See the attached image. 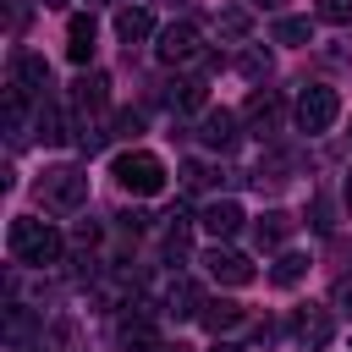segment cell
<instances>
[{
  "label": "cell",
  "mask_w": 352,
  "mask_h": 352,
  "mask_svg": "<svg viewBox=\"0 0 352 352\" xmlns=\"http://www.w3.org/2000/svg\"><path fill=\"white\" fill-rule=\"evenodd\" d=\"M66 60H77V66L94 60V16H72L66 22Z\"/></svg>",
  "instance_id": "cell-14"
},
{
  "label": "cell",
  "mask_w": 352,
  "mask_h": 352,
  "mask_svg": "<svg viewBox=\"0 0 352 352\" xmlns=\"http://www.w3.org/2000/svg\"><path fill=\"white\" fill-rule=\"evenodd\" d=\"M11 82H16L22 94H44V88H50V66H44V55H16Z\"/></svg>",
  "instance_id": "cell-15"
},
{
  "label": "cell",
  "mask_w": 352,
  "mask_h": 352,
  "mask_svg": "<svg viewBox=\"0 0 352 352\" xmlns=\"http://www.w3.org/2000/svg\"><path fill=\"white\" fill-rule=\"evenodd\" d=\"M110 176H116L132 198H154V192L165 187V160H160V154H148V148H126V154H116Z\"/></svg>",
  "instance_id": "cell-2"
},
{
  "label": "cell",
  "mask_w": 352,
  "mask_h": 352,
  "mask_svg": "<svg viewBox=\"0 0 352 352\" xmlns=\"http://www.w3.org/2000/svg\"><path fill=\"white\" fill-rule=\"evenodd\" d=\"M204 292H198V280H187V275H176L170 286H165V314L170 319H204Z\"/></svg>",
  "instance_id": "cell-8"
},
{
  "label": "cell",
  "mask_w": 352,
  "mask_h": 352,
  "mask_svg": "<svg viewBox=\"0 0 352 352\" xmlns=\"http://www.w3.org/2000/svg\"><path fill=\"white\" fill-rule=\"evenodd\" d=\"M214 352H242V346H231V341H220V346H214Z\"/></svg>",
  "instance_id": "cell-33"
},
{
  "label": "cell",
  "mask_w": 352,
  "mask_h": 352,
  "mask_svg": "<svg viewBox=\"0 0 352 352\" xmlns=\"http://www.w3.org/2000/svg\"><path fill=\"white\" fill-rule=\"evenodd\" d=\"M94 242H99V226L82 220V226H77V248H94Z\"/></svg>",
  "instance_id": "cell-31"
},
{
  "label": "cell",
  "mask_w": 352,
  "mask_h": 352,
  "mask_svg": "<svg viewBox=\"0 0 352 352\" xmlns=\"http://www.w3.org/2000/svg\"><path fill=\"white\" fill-rule=\"evenodd\" d=\"M330 308L352 319V275H341V280H336V292H330Z\"/></svg>",
  "instance_id": "cell-29"
},
{
  "label": "cell",
  "mask_w": 352,
  "mask_h": 352,
  "mask_svg": "<svg viewBox=\"0 0 352 352\" xmlns=\"http://www.w3.org/2000/svg\"><path fill=\"white\" fill-rule=\"evenodd\" d=\"M242 121L264 138V132H275V121H280V94L275 88H253L248 94V104H242Z\"/></svg>",
  "instance_id": "cell-9"
},
{
  "label": "cell",
  "mask_w": 352,
  "mask_h": 352,
  "mask_svg": "<svg viewBox=\"0 0 352 352\" xmlns=\"http://www.w3.org/2000/svg\"><path fill=\"white\" fill-rule=\"evenodd\" d=\"M319 22L346 28V22H352V0H319Z\"/></svg>",
  "instance_id": "cell-27"
},
{
  "label": "cell",
  "mask_w": 352,
  "mask_h": 352,
  "mask_svg": "<svg viewBox=\"0 0 352 352\" xmlns=\"http://www.w3.org/2000/svg\"><path fill=\"white\" fill-rule=\"evenodd\" d=\"M275 44H314L308 16H280V22H275Z\"/></svg>",
  "instance_id": "cell-23"
},
{
  "label": "cell",
  "mask_w": 352,
  "mask_h": 352,
  "mask_svg": "<svg viewBox=\"0 0 352 352\" xmlns=\"http://www.w3.org/2000/svg\"><path fill=\"white\" fill-rule=\"evenodd\" d=\"M148 33H154L148 6H121V11H116V38H121V44H143Z\"/></svg>",
  "instance_id": "cell-12"
},
{
  "label": "cell",
  "mask_w": 352,
  "mask_h": 352,
  "mask_svg": "<svg viewBox=\"0 0 352 352\" xmlns=\"http://www.w3.org/2000/svg\"><path fill=\"white\" fill-rule=\"evenodd\" d=\"M60 138H66V132H60V110L44 104V110H38V143H60Z\"/></svg>",
  "instance_id": "cell-25"
},
{
  "label": "cell",
  "mask_w": 352,
  "mask_h": 352,
  "mask_svg": "<svg viewBox=\"0 0 352 352\" xmlns=\"http://www.w3.org/2000/svg\"><path fill=\"white\" fill-rule=\"evenodd\" d=\"M242 319H248V314H242V302L220 297V302H204V319H198V324H204L209 336H226V330H236Z\"/></svg>",
  "instance_id": "cell-17"
},
{
  "label": "cell",
  "mask_w": 352,
  "mask_h": 352,
  "mask_svg": "<svg viewBox=\"0 0 352 352\" xmlns=\"http://www.w3.org/2000/svg\"><path fill=\"white\" fill-rule=\"evenodd\" d=\"M28 352H44V346H28Z\"/></svg>",
  "instance_id": "cell-38"
},
{
  "label": "cell",
  "mask_w": 352,
  "mask_h": 352,
  "mask_svg": "<svg viewBox=\"0 0 352 352\" xmlns=\"http://www.w3.org/2000/svg\"><path fill=\"white\" fill-rule=\"evenodd\" d=\"M292 231H297V220H292L286 209H270V214H258V226H253V242H258V248H280Z\"/></svg>",
  "instance_id": "cell-16"
},
{
  "label": "cell",
  "mask_w": 352,
  "mask_h": 352,
  "mask_svg": "<svg viewBox=\"0 0 352 352\" xmlns=\"http://www.w3.org/2000/svg\"><path fill=\"white\" fill-rule=\"evenodd\" d=\"M88 6H116V0H88Z\"/></svg>",
  "instance_id": "cell-35"
},
{
  "label": "cell",
  "mask_w": 352,
  "mask_h": 352,
  "mask_svg": "<svg viewBox=\"0 0 352 352\" xmlns=\"http://www.w3.org/2000/svg\"><path fill=\"white\" fill-rule=\"evenodd\" d=\"M116 341H121V352H154L160 346V324L148 314H126L116 324Z\"/></svg>",
  "instance_id": "cell-11"
},
{
  "label": "cell",
  "mask_w": 352,
  "mask_h": 352,
  "mask_svg": "<svg viewBox=\"0 0 352 352\" xmlns=\"http://www.w3.org/2000/svg\"><path fill=\"white\" fill-rule=\"evenodd\" d=\"M44 6H66V0H44Z\"/></svg>",
  "instance_id": "cell-36"
},
{
  "label": "cell",
  "mask_w": 352,
  "mask_h": 352,
  "mask_svg": "<svg viewBox=\"0 0 352 352\" xmlns=\"http://www.w3.org/2000/svg\"><path fill=\"white\" fill-rule=\"evenodd\" d=\"M154 352H187V346H165V341H160V346H154Z\"/></svg>",
  "instance_id": "cell-32"
},
{
  "label": "cell",
  "mask_w": 352,
  "mask_h": 352,
  "mask_svg": "<svg viewBox=\"0 0 352 352\" xmlns=\"http://www.w3.org/2000/svg\"><path fill=\"white\" fill-rule=\"evenodd\" d=\"M236 72L253 77V82H264V77H270V50H264V44H248V50L236 55Z\"/></svg>",
  "instance_id": "cell-20"
},
{
  "label": "cell",
  "mask_w": 352,
  "mask_h": 352,
  "mask_svg": "<svg viewBox=\"0 0 352 352\" xmlns=\"http://www.w3.org/2000/svg\"><path fill=\"white\" fill-rule=\"evenodd\" d=\"M6 11H11V33H22L28 28V0H6Z\"/></svg>",
  "instance_id": "cell-30"
},
{
  "label": "cell",
  "mask_w": 352,
  "mask_h": 352,
  "mask_svg": "<svg viewBox=\"0 0 352 352\" xmlns=\"http://www.w3.org/2000/svg\"><path fill=\"white\" fill-rule=\"evenodd\" d=\"M38 198H44L50 209H82V204H88V176H82L77 165H55V170L38 176Z\"/></svg>",
  "instance_id": "cell-4"
},
{
  "label": "cell",
  "mask_w": 352,
  "mask_h": 352,
  "mask_svg": "<svg viewBox=\"0 0 352 352\" xmlns=\"http://www.w3.org/2000/svg\"><path fill=\"white\" fill-rule=\"evenodd\" d=\"M198 138H204L209 148H231V143H236V116H231V110H204Z\"/></svg>",
  "instance_id": "cell-13"
},
{
  "label": "cell",
  "mask_w": 352,
  "mask_h": 352,
  "mask_svg": "<svg viewBox=\"0 0 352 352\" xmlns=\"http://www.w3.org/2000/svg\"><path fill=\"white\" fill-rule=\"evenodd\" d=\"M72 104H77L82 116H88V110H104V104H110V82H104L99 72H94V77H77V82H72Z\"/></svg>",
  "instance_id": "cell-18"
},
{
  "label": "cell",
  "mask_w": 352,
  "mask_h": 352,
  "mask_svg": "<svg viewBox=\"0 0 352 352\" xmlns=\"http://www.w3.org/2000/svg\"><path fill=\"white\" fill-rule=\"evenodd\" d=\"M346 209H352V176H346Z\"/></svg>",
  "instance_id": "cell-34"
},
{
  "label": "cell",
  "mask_w": 352,
  "mask_h": 352,
  "mask_svg": "<svg viewBox=\"0 0 352 352\" xmlns=\"http://www.w3.org/2000/svg\"><path fill=\"white\" fill-rule=\"evenodd\" d=\"M11 253H16L22 264H60L66 242H60V231H55L50 220L16 214V220H11Z\"/></svg>",
  "instance_id": "cell-1"
},
{
  "label": "cell",
  "mask_w": 352,
  "mask_h": 352,
  "mask_svg": "<svg viewBox=\"0 0 352 352\" xmlns=\"http://www.w3.org/2000/svg\"><path fill=\"white\" fill-rule=\"evenodd\" d=\"M258 6H275V0H258Z\"/></svg>",
  "instance_id": "cell-37"
},
{
  "label": "cell",
  "mask_w": 352,
  "mask_h": 352,
  "mask_svg": "<svg viewBox=\"0 0 352 352\" xmlns=\"http://www.w3.org/2000/svg\"><path fill=\"white\" fill-rule=\"evenodd\" d=\"M160 60H165V66H192V60H209V55H204L198 28H192V22H170V28H160Z\"/></svg>",
  "instance_id": "cell-5"
},
{
  "label": "cell",
  "mask_w": 352,
  "mask_h": 352,
  "mask_svg": "<svg viewBox=\"0 0 352 352\" xmlns=\"http://www.w3.org/2000/svg\"><path fill=\"white\" fill-rule=\"evenodd\" d=\"M242 220H248V214H242V204H231V198H214V204H209V209L198 214V226H204V231H209L214 242L236 236V231H242Z\"/></svg>",
  "instance_id": "cell-10"
},
{
  "label": "cell",
  "mask_w": 352,
  "mask_h": 352,
  "mask_svg": "<svg viewBox=\"0 0 352 352\" xmlns=\"http://www.w3.org/2000/svg\"><path fill=\"white\" fill-rule=\"evenodd\" d=\"M170 104H176V110H204V82H198V77L176 82V88H170Z\"/></svg>",
  "instance_id": "cell-24"
},
{
  "label": "cell",
  "mask_w": 352,
  "mask_h": 352,
  "mask_svg": "<svg viewBox=\"0 0 352 352\" xmlns=\"http://www.w3.org/2000/svg\"><path fill=\"white\" fill-rule=\"evenodd\" d=\"M336 116H341V94L336 88H324V82H308L302 94H297V132H330L336 126Z\"/></svg>",
  "instance_id": "cell-3"
},
{
  "label": "cell",
  "mask_w": 352,
  "mask_h": 352,
  "mask_svg": "<svg viewBox=\"0 0 352 352\" xmlns=\"http://www.w3.org/2000/svg\"><path fill=\"white\" fill-rule=\"evenodd\" d=\"M187 242H192V220L176 209V214H170V226H165V253H170V258H182V253H187Z\"/></svg>",
  "instance_id": "cell-21"
},
{
  "label": "cell",
  "mask_w": 352,
  "mask_h": 352,
  "mask_svg": "<svg viewBox=\"0 0 352 352\" xmlns=\"http://www.w3.org/2000/svg\"><path fill=\"white\" fill-rule=\"evenodd\" d=\"M214 28H220L226 38H248V28H253V16H248V6H226V11L214 16Z\"/></svg>",
  "instance_id": "cell-22"
},
{
  "label": "cell",
  "mask_w": 352,
  "mask_h": 352,
  "mask_svg": "<svg viewBox=\"0 0 352 352\" xmlns=\"http://www.w3.org/2000/svg\"><path fill=\"white\" fill-rule=\"evenodd\" d=\"M302 275H308V258H302V253H280V258L270 264V280H275V286H297Z\"/></svg>",
  "instance_id": "cell-19"
},
{
  "label": "cell",
  "mask_w": 352,
  "mask_h": 352,
  "mask_svg": "<svg viewBox=\"0 0 352 352\" xmlns=\"http://www.w3.org/2000/svg\"><path fill=\"white\" fill-rule=\"evenodd\" d=\"M28 330H33V314H28V308H11V319H6V341H11V346H22V341H28Z\"/></svg>",
  "instance_id": "cell-26"
},
{
  "label": "cell",
  "mask_w": 352,
  "mask_h": 352,
  "mask_svg": "<svg viewBox=\"0 0 352 352\" xmlns=\"http://www.w3.org/2000/svg\"><path fill=\"white\" fill-rule=\"evenodd\" d=\"M204 264H209V275H214L220 286H248V280H253V264H248L236 248H220V242H214V248L204 253Z\"/></svg>",
  "instance_id": "cell-7"
},
{
  "label": "cell",
  "mask_w": 352,
  "mask_h": 352,
  "mask_svg": "<svg viewBox=\"0 0 352 352\" xmlns=\"http://www.w3.org/2000/svg\"><path fill=\"white\" fill-rule=\"evenodd\" d=\"M292 330H297V341H302L308 352H319V346H330V336H336V319H330V308L308 302V308H297Z\"/></svg>",
  "instance_id": "cell-6"
},
{
  "label": "cell",
  "mask_w": 352,
  "mask_h": 352,
  "mask_svg": "<svg viewBox=\"0 0 352 352\" xmlns=\"http://www.w3.org/2000/svg\"><path fill=\"white\" fill-rule=\"evenodd\" d=\"M182 187H187V192H204V187H209V165L187 160V165H182Z\"/></svg>",
  "instance_id": "cell-28"
}]
</instances>
